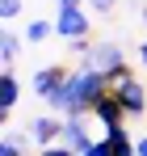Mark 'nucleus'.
<instances>
[{
	"label": "nucleus",
	"instance_id": "nucleus-4",
	"mask_svg": "<svg viewBox=\"0 0 147 156\" xmlns=\"http://www.w3.org/2000/svg\"><path fill=\"white\" fill-rule=\"evenodd\" d=\"M109 93H114V97L126 105V118H139V114L147 110V89H143L135 76H130V80H122V84H118V89H109Z\"/></svg>",
	"mask_w": 147,
	"mask_h": 156
},
{
	"label": "nucleus",
	"instance_id": "nucleus-3",
	"mask_svg": "<svg viewBox=\"0 0 147 156\" xmlns=\"http://www.w3.org/2000/svg\"><path fill=\"white\" fill-rule=\"evenodd\" d=\"M67 76H72V72H67L63 63H46V68H38V72H34V80H29V89H34V93H38L42 101H55V97L63 93V84H67Z\"/></svg>",
	"mask_w": 147,
	"mask_h": 156
},
{
	"label": "nucleus",
	"instance_id": "nucleus-16",
	"mask_svg": "<svg viewBox=\"0 0 147 156\" xmlns=\"http://www.w3.org/2000/svg\"><path fill=\"white\" fill-rule=\"evenodd\" d=\"M38 156H76L67 144H50V148H38Z\"/></svg>",
	"mask_w": 147,
	"mask_h": 156
},
{
	"label": "nucleus",
	"instance_id": "nucleus-11",
	"mask_svg": "<svg viewBox=\"0 0 147 156\" xmlns=\"http://www.w3.org/2000/svg\"><path fill=\"white\" fill-rule=\"evenodd\" d=\"M50 34H55V21H29V26H25V42H29V47H38V42L50 38Z\"/></svg>",
	"mask_w": 147,
	"mask_h": 156
},
{
	"label": "nucleus",
	"instance_id": "nucleus-19",
	"mask_svg": "<svg viewBox=\"0 0 147 156\" xmlns=\"http://www.w3.org/2000/svg\"><path fill=\"white\" fill-rule=\"evenodd\" d=\"M135 148H139V156H147V135H143V139H135Z\"/></svg>",
	"mask_w": 147,
	"mask_h": 156
},
{
	"label": "nucleus",
	"instance_id": "nucleus-22",
	"mask_svg": "<svg viewBox=\"0 0 147 156\" xmlns=\"http://www.w3.org/2000/svg\"><path fill=\"white\" fill-rule=\"evenodd\" d=\"M143 26H147V4H143Z\"/></svg>",
	"mask_w": 147,
	"mask_h": 156
},
{
	"label": "nucleus",
	"instance_id": "nucleus-9",
	"mask_svg": "<svg viewBox=\"0 0 147 156\" xmlns=\"http://www.w3.org/2000/svg\"><path fill=\"white\" fill-rule=\"evenodd\" d=\"M17 97H21V84H17V76H13V72L4 68V76H0V114H4V118L13 114Z\"/></svg>",
	"mask_w": 147,
	"mask_h": 156
},
{
	"label": "nucleus",
	"instance_id": "nucleus-15",
	"mask_svg": "<svg viewBox=\"0 0 147 156\" xmlns=\"http://www.w3.org/2000/svg\"><path fill=\"white\" fill-rule=\"evenodd\" d=\"M17 13H21V0H0V17L4 21H17Z\"/></svg>",
	"mask_w": 147,
	"mask_h": 156
},
{
	"label": "nucleus",
	"instance_id": "nucleus-7",
	"mask_svg": "<svg viewBox=\"0 0 147 156\" xmlns=\"http://www.w3.org/2000/svg\"><path fill=\"white\" fill-rule=\"evenodd\" d=\"M25 139H34L38 148H50V144H59V139H63V118H55V114H42V118H34Z\"/></svg>",
	"mask_w": 147,
	"mask_h": 156
},
{
	"label": "nucleus",
	"instance_id": "nucleus-21",
	"mask_svg": "<svg viewBox=\"0 0 147 156\" xmlns=\"http://www.w3.org/2000/svg\"><path fill=\"white\" fill-rule=\"evenodd\" d=\"M63 4H84V0H59V9H63Z\"/></svg>",
	"mask_w": 147,
	"mask_h": 156
},
{
	"label": "nucleus",
	"instance_id": "nucleus-14",
	"mask_svg": "<svg viewBox=\"0 0 147 156\" xmlns=\"http://www.w3.org/2000/svg\"><path fill=\"white\" fill-rule=\"evenodd\" d=\"M76 156H114V152H109V144H105V139H93L84 152H76Z\"/></svg>",
	"mask_w": 147,
	"mask_h": 156
},
{
	"label": "nucleus",
	"instance_id": "nucleus-6",
	"mask_svg": "<svg viewBox=\"0 0 147 156\" xmlns=\"http://www.w3.org/2000/svg\"><path fill=\"white\" fill-rule=\"evenodd\" d=\"M84 63H88V68H97L101 76H109L114 68H122L126 59H122V47H114V42H97L93 51L84 55Z\"/></svg>",
	"mask_w": 147,
	"mask_h": 156
},
{
	"label": "nucleus",
	"instance_id": "nucleus-1",
	"mask_svg": "<svg viewBox=\"0 0 147 156\" xmlns=\"http://www.w3.org/2000/svg\"><path fill=\"white\" fill-rule=\"evenodd\" d=\"M109 93V80L101 76L97 68H80V72H72L67 76V84H63V93L55 97V101H46L55 114H93V105L101 101Z\"/></svg>",
	"mask_w": 147,
	"mask_h": 156
},
{
	"label": "nucleus",
	"instance_id": "nucleus-13",
	"mask_svg": "<svg viewBox=\"0 0 147 156\" xmlns=\"http://www.w3.org/2000/svg\"><path fill=\"white\" fill-rule=\"evenodd\" d=\"M21 152H25L21 135H4V139H0V156H21Z\"/></svg>",
	"mask_w": 147,
	"mask_h": 156
},
{
	"label": "nucleus",
	"instance_id": "nucleus-10",
	"mask_svg": "<svg viewBox=\"0 0 147 156\" xmlns=\"http://www.w3.org/2000/svg\"><path fill=\"white\" fill-rule=\"evenodd\" d=\"M17 55H21V38H17L13 30H4V34H0V59H4V68H9Z\"/></svg>",
	"mask_w": 147,
	"mask_h": 156
},
{
	"label": "nucleus",
	"instance_id": "nucleus-2",
	"mask_svg": "<svg viewBox=\"0 0 147 156\" xmlns=\"http://www.w3.org/2000/svg\"><path fill=\"white\" fill-rule=\"evenodd\" d=\"M55 34L67 38V42L88 38V9H84V4H63L59 17H55Z\"/></svg>",
	"mask_w": 147,
	"mask_h": 156
},
{
	"label": "nucleus",
	"instance_id": "nucleus-17",
	"mask_svg": "<svg viewBox=\"0 0 147 156\" xmlns=\"http://www.w3.org/2000/svg\"><path fill=\"white\" fill-rule=\"evenodd\" d=\"M84 4H88L93 13H101V17H105V13H114V4H118V0H84Z\"/></svg>",
	"mask_w": 147,
	"mask_h": 156
},
{
	"label": "nucleus",
	"instance_id": "nucleus-8",
	"mask_svg": "<svg viewBox=\"0 0 147 156\" xmlns=\"http://www.w3.org/2000/svg\"><path fill=\"white\" fill-rule=\"evenodd\" d=\"M93 114H97V122L101 127H118V122H126V105L114 97V93H105L97 105H93Z\"/></svg>",
	"mask_w": 147,
	"mask_h": 156
},
{
	"label": "nucleus",
	"instance_id": "nucleus-12",
	"mask_svg": "<svg viewBox=\"0 0 147 156\" xmlns=\"http://www.w3.org/2000/svg\"><path fill=\"white\" fill-rule=\"evenodd\" d=\"M105 144H109V152L114 148H130V131H126V122H118V127H105V135H101Z\"/></svg>",
	"mask_w": 147,
	"mask_h": 156
},
{
	"label": "nucleus",
	"instance_id": "nucleus-18",
	"mask_svg": "<svg viewBox=\"0 0 147 156\" xmlns=\"http://www.w3.org/2000/svg\"><path fill=\"white\" fill-rule=\"evenodd\" d=\"M114 156H139V148L130 144V148H114Z\"/></svg>",
	"mask_w": 147,
	"mask_h": 156
},
{
	"label": "nucleus",
	"instance_id": "nucleus-5",
	"mask_svg": "<svg viewBox=\"0 0 147 156\" xmlns=\"http://www.w3.org/2000/svg\"><path fill=\"white\" fill-rule=\"evenodd\" d=\"M84 118H88V114H67V118H63V139H59V144H67L72 152H84V148L93 144V131H88Z\"/></svg>",
	"mask_w": 147,
	"mask_h": 156
},
{
	"label": "nucleus",
	"instance_id": "nucleus-20",
	"mask_svg": "<svg viewBox=\"0 0 147 156\" xmlns=\"http://www.w3.org/2000/svg\"><path fill=\"white\" fill-rule=\"evenodd\" d=\"M139 59H143V63H147V42H143V47H139Z\"/></svg>",
	"mask_w": 147,
	"mask_h": 156
}]
</instances>
